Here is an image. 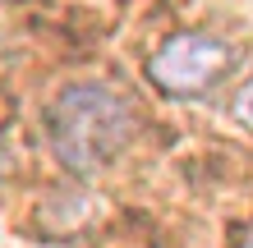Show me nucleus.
<instances>
[{
  "label": "nucleus",
  "instance_id": "nucleus-4",
  "mask_svg": "<svg viewBox=\"0 0 253 248\" xmlns=\"http://www.w3.org/2000/svg\"><path fill=\"white\" fill-rule=\"evenodd\" d=\"M240 248H253V235H244V244H240Z\"/></svg>",
  "mask_w": 253,
  "mask_h": 248
},
{
  "label": "nucleus",
  "instance_id": "nucleus-2",
  "mask_svg": "<svg viewBox=\"0 0 253 248\" xmlns=\"http://www.w3.org/2000/svg\"><path fill=\"white\" fill-rule=\"evenodd\" d=\"M235 65V51L212 33H170L147 60V78L166 97H198L221 83Z\"/></svg>",
  "mask_w": 253,
  "mask_h": 248
},
{
  "label": "nucleus",
  "instance_id": "nucleus-1",
  "mask_svg": "<svg viewBox=\"0 0 253 248\" xmlns=\"http://www.w3.org/2000/svg\"><path fill=\"white\" fill-rule=\"evenodd\" d=\"M138 134V110L106 83H74L46 106V138L55 161L74 175H97Z\"/></svg>",
  "mask_w": 253,
  "mask_h": 248
},
{
  "label": "nucleus",
  "instance_id": "nucleus-3",
  "mask_svg": "<svg viewBox=\"0 0 253 248\" xmlns=\"http://www.w3.org/2000/svg\"><path fill=\"white\" fill-rule=\"evenodd\" d=\"M230 115H235V124H240V129H249V134H253V78L240 87V92H235Z\"/></svg>",
  "mask_w": 253,
  "mask_h": 248
}]
</instances>
